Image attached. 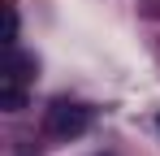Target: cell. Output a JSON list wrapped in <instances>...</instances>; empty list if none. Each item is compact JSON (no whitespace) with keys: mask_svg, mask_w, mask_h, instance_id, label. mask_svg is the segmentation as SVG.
<instances>
[{"mask_svg":"<svg viewBox=\"0 0 160 156\" xmlns=\"http://www.w3.org/2000/svg\"><path fill=\"white\" fill-rule=\"evenodd\" d=\"M91 122H95V113H91L87 104H69V100L48 104V113H43V130L56 134V139H78Z\"/></svg>","mask_w":160,"mask_h":156,"instance_id":"6da1fadb","label":"cell"},{"mask_svg":"<svg viewBox=\"0 0 160 156\" xmlns=\"http://www.w3.org/2000/svg\"><path fill=\"white\" fill-rule=\"evenodd\" d=\"M30 70H35V61H30V56H22L18 48H9V61H4V82H0V104H4V113H18V108L26 104Z\"/></svg>","mask_w":160,"mask_h":156,"instance_id":"7a4b0ae2","label":"cell"},{"mask_svg":"<svg viewBox=\"0 0 160 156\" xmlns=\"http://www.w3.org/2000/svg\"><path fill=\"white\" fill-rule=\"evenodd\" d=\"M4 48H18V9L4 4Z\"/></svg>","mask_w":160,"mask_h":156,"instance_id":"3957f363","label":"cell"},{"mask_svg":"<svg viewBox=\"0 0 160 156\" xmlns=\"http://www.w3.org/2000/svg\"><path fill=\"white\" fill-rule=\"evenodd\" d=\"M156 130H160V117H156Z\"/></svg>","mask_w":160,"mask_h":156,"instance_id":"277c9868","label":"cell"}]
</instances>
